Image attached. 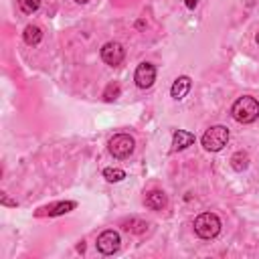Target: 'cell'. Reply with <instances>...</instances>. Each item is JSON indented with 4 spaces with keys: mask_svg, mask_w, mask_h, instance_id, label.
<instances>
[{
    "mask_svg": "<svg viewBox=\"0 0 259 259\" xmlns=\"http://www.w3.org/2000/svg\"><path fill=\"white\" fill-rule=\"evenodd\" d=\"M192 142H194V134L184 132V130H178V132H174V136H172V150H174V152L184 150V148H188Z\"/></svg>",
    "mask_w": 259,
    "mask_h": 259,
    "instance_id": "obj_10",
    "label": "cell"
},
{
    "mask_svg": "<svg viewBox=\"0 0 259 259\" xmlns=\"http://www.w3.org/2000/svg\"><path fill=\"white\" fill-rule=\"evenodd\" d=\"M146 227H148V225H146L144 221H138V219H130V221L123 223V229H125V231H132V233H144Z\"/></svg>",
    "mask_w": 259,
    "mask_h": 259,
    "instance_id": "obj_15",
    "label": "cell"
},
{
    "mask_svg": "<svg viewBox=\"0 0 259 259\" xmlns=\"http://www.w3.org/2000/svg\"><path fill=\"white\" fill-rule=\"evenodd\" d=\"M257 45H259V32H257Z\"/></svg>",
    "mask_w": 259,
    "mask_h": 259,
    "instance_id": "obj_20",
    "label": "cell"
},
{
    "mask_svg": "<svg viewBox=\"0 0 259 259\" xmlns=\"http://www.w3.org/2000/svg\"><path fill=\"white\" fill-rule=\"evenodd\" d=\"M73 208H75V202L67 200V202H57V204H53V206H49V208H42V210H47L51 217H57V214H65V212H69V210H73Z\"/></svg>",
    "mask_w": 259,
    "mask_h": 259,
    "instance_id": "obj_13",
    "label": "cell"
},
{
    "mask_svg": "<svg viewBox=\"0 0 259 259\" xmlns=\"http://www.w3.org/2000/svg\"><path fill=\"white\" fill-rule=\"evenodd\" d=\"M184 2H186L188 8H194V6H196V0H184Z\"/></svg>",
    "mask_w": 259,
    "mask_h": 259,
    "instance_id": "obj_18",
    "label": "cell"
},
{
    "mask_svg": "<svg viewBox=\"0 0 259 259\" xmlns=\"http://www.w3.org/2000/svg\"><path fill=\"white\" fill-rule=\"evenodd\" d=\"M75 2H79V4H85V2H89V0H75Z\"/></svg>",
    "mask_w": 259,
    "mask_h": 259,
    "instance_id": "obj_19",
    "label": "cell"
},
{
    "mask_svg": "<svg viewBox=\"0 0 259 259\" xmlns=\"http://www.w3.org/2000/svg\"><path fill=\"white\" fill-rule=\"evenodd\" d=\"M231 115L239 121V123H251L259 117V101L255 97H249V95H243L239 97L233 107H231Z\"/></svg>",
    "mask_w": 259,
    "mask_h": 259,
    "instance_id": "obj_1",
    "label": "cell"
},
{
    "mask_svg": "<svg viewBox=\"0 0 259 259\" xmlns=\"http://www.w3.org/2000/svg\"><path fill=\"white\" fill-rule=\"evenodd\" d=\"M22 36H24V42H26V45H38V42H40V38H42V32H40V28H38V26L28 24V26L24 28Z\"/></svg>",
    "mask_w": 259,
    "mask_h": 259,
    "instance_id": "obj_11",
    "label": "cell"
},
{
    "mask_svg": "<svg viewBox=\"0 0 259 259\" xmlns=\"http://www.w3.org/2000/svg\"><path fill=\"white\" fill-rule=\"evenodd\" d=\"M190 77H186V75H182V77H178L174 83H172V89H170V93H172V97L174 99H184L186 97V93L190 91Z\"/></svg>",
    "mask_w": 259,
    "mask_h": 259,
    "instance_id": "obj_9",
    "label": "cell"
},
{
    "mask_svg": "<svg viewBox=\"0 0 259 259\" xmlns=\"http://www.w3.org/2000/svg\"><path fill=\"white\" fill-rule=\"evenodd\" d=\"M119 243H121L119 233L113 229H107L97 237V251L103 255H113L119 249Z\"/></svg>",
    "mask_w": 259,
    "mask_h": 259,
    "instance_id": "obj_5",
    "label": "cell"
},
{
    "mask_svg": "<svg viewBox=\"0 0 259 259\" xmlns=\"http://www.w3.org/2000/svg\"><path fill=\"white\" fill-rule=\"evenodd\" d=\"M231 166H233L237 172L245 170V168L249 166V154H247V152H243V150L235 152V154H233V158H231Z\"/></svg>",
    "mask_w": 259,
    "mask_h": 259,
    "instance_id": "obj_12",
    "label": "cell"
},
{
    "mask_svg": "<svg viewBox=\"0 0 259 259\" xmlns=\"http://www.w3.org/2000/svg\"><path fill=\"white\" fill-rule=\"evenodd\" d=\"M119 85L117 83H109L107 87H105V91H103V99L105 101H113V99H117L119 97Z\"/></svg>",
    "mask_w": 259,
    "mask_h": 259,
    "instance_id": "obj_17",
    "label": "cell"
},
{
    "mask_svg": "<svg viewBox=\"0 0 259 259\" xmlns=\"http://www.w3.org/2000/svg\"><path fill=\"white\" fill-rule=\"evenodd\" d=\"M221 231V219L214 212H202L194 219V233L200 239H214Z\"/></svg>",
    "mask_w": 259,
    "mask_h": 259,
    "instance_id": "obj_2",
    "label": "cell"
},
{
    "mask_svg": "<svg viewBox=\"0 0 259 259\" xmlns=\"http://www.w3.org/2000/svg\"><path fill=\"white\" fill-rule=\"evenodd\" d=\"M123 57H125V51H123V47L119 45V42H105L103 47H101V59H103V63H107L109 67H117V65H121V61H123Z\"/></svg>",
    "mask_w": 259,
    "mask_h": 259,
    "instance_id": "obj_6",
    "label": "cell"
},
{
    "mask_svg": "<svg viewBox=\"0 0 259 259\" xmlns=\"http://www.w3.org/2000/svg\"><path fill=\"white\" fill-rule=\"evenodd\" d=\"M227 142H229V130H227L225 125H212V127H208V130L204 132V136H202V146H204V150H208V152H219V150H223V148L227 146Z\"/></svg>",
    "mask_w": 259,
    "mask_h": 259,
    "instance_id": "obj_3",
    "label": "cell"
},
{
    "mask_svg": "<svg viewBox=\"0 0 259 259\" xmlns=\"http://www.w3.org/2000/svg\"><path fill=\"white\" fill-rule=\"evenodd\" d=\"M144 204L152 210H162L166 206V194L162 190H150L144 198Z\"/></svg>",
    "mask_w": 259,
    "mask_h": 259,
    "instance_id": "obj_8",
    "label": "cell"
},
{
    "mask_svg": "<svg viewBox=\"0 0 259 259\" xmlns=\"http://www.w3.org/2000/svg\"><path fill=\"white\" fill-rule=\"evenodd\" d=\"M18 6H20V10H22L24 14H32V12L38 10L40 0H18Z\"/></svg>",
    "mask_w": 259,
    "mask_h": 259,
    "instance_id": "obj_16",
    "label": "cell"
},
{
    "mask_svg": "<svg viewBox=\"0 0 259 259\" xmlns=\"http://www.w3.org/2000/svg\"><path fill=\"white\" fill-rule=\"evenodd\" d=\"M134 81L142 89L152 87V83L156 81V67L152 63H140L138 69H136V73H134Z\"/></svg>",
    "mask_w": 259,
    "mask_h": 259,
    "instance_id": "obj_7",
    "label": "cell"
},
{
    "mask_svg": "<svg viewBox=\"0 0 259 259\" xmlns=\"http://www.w3.org/2000/svg\"><path fill=\"white\" fill-rule=\"evenodd\" d=\"M103 176H105L107 182H119V180L125 178V172L119 170V168H105L103 170Z\"/></svg>",
    "mask_w": 259,
    "mask_h": 259,
    "instance_id": "obj_14",
    "label": "cell"
},
{
    "mask_svg": "<svg viewBox=\"0 0 259 259\" xmlns=\"http://www.w3.org/2000/svg\"><path fill=\"white\" fill-rule=\"evenodd\" d=\"M134 138L132 136H127V134H115L109 142H107V148H109V152H111V156L113 158H127L132 152H134Z\"/></svg>",
    "mask_w": 259,
    "mask_h": 259,
    "instance_id": "obj_4",
    "label": "cell"
}]
</instances>
